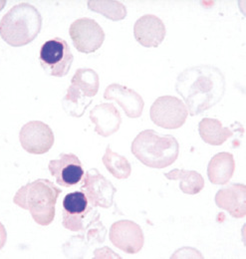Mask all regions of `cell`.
<instances>
[{
    "label": "cell",
    "instance_id": "cell-1",
    "mask_svg": "<svg viewBox=\"0 0 246 259\" xmlns=\"http://www.w3.org/2000/svg\"><path fill=\"white\" fill-rule=\"evenodd\" d=\"M176 90L184 99L189 115L197 116L221 101L225 93V77L215 66H193L178 76Z\"/></svg>",
    "mask_w": 246,
    "mask_h": 259
},
{
    "label": "cell",
    "instance_id": "cell-2",
    "mask_svg": "<svg viewBox=\"0 0 246 259\" xmlns=\"http://www.w3.org/2000/svg\"><path fill=\"white\" fill-rule=\"evenodd\" d=\"M61 194V190L51 181L38 179L19 189L13 202L28 210L36 224L47 227L54 221L55 205Z\"/></svg>",
    "mask_w": 246,
    "mask_h": 259
},
{
    "label": "cell",
    "instance_id": "cell-3",
    "mask_svg": "<svg viewBox=\"0 0 246 259\" xmlns=\"http://www.w3.org/2000/svg\"><path fill=\"white\" fill-rule=\"evenodd\" d=\"M131 151L145 165L165 168L177 161L180 145L172 135H160L154 130H145L135 138Z\"/></svg>",
    "mask_w": 246,
    "mask_h": 259
},
{
    "label": "cell",
    "instance_id": "cell-4",
    "mask_svg": "<svg viewBox=\"0 0 246 259\" xmlns=\"http://www.w3.org/2000/svg\"><path fill=\"white\" fill-rule=\"evenodd\" d=\"M42 16L35 6L19 3L0 21V36L10 46L21 47L31 43L41 31Z\"/></svg>",
    "mask_w": 246,
    "mask_h": 259
},
{
    "label": "cell",
    "instance_id": "cell-5",
    "mask_svg": "<svg viewBox=\"0 0 246 259\" xmlns=\"http://www.w3.org/2000/svg\"><path fill=\"white\" fill-rule=\"evenodd\" d=\"M40 65L50 76H66L74 61L69 44L60 37L46 41L40 49Z\"/></svg>",
    "mask_w": 246,
    "mask_h": 259
},
{
    "label": "cell",
    "instance_id": "cell-6",
    "mask_svg": "<svg viewBox=\"0 0 246 259\" xmlns=\"http://www.w3.org/2000/svg\"><path fill=\"white\" fill-rule=\"evenodd\" d=\"M150 115L154 125L163 129L176 130L185 124L188 112L179 98L162 96L154 101Z\"/></svg>",
    "mask_w": 246,
    "mask_h": 259
},
{
    "label": "cell",
    "instance_id": "cell-7",
    "mask_svg": "<svg viewBox=\"0 0 246 259\" xmlns=\"http://www.w3.org/2000/svg\"><path fill=\"white\" fill-rule=\"evenodd\" d=\"M69 34L74 47L85 54L96 52L105 40V32L100 24L87 17L75 20L69 28Z\"/></svg>",
    "mask_w": 246,
    "mask_h": 259
},
{
    "label": "cell",
    "instance_id": "cell-8",
    "mask_svg": "<svg viewBox=\"0 0 246 259\" xmlns=\"http://www.w3.org/2000/svg\"><path fill=\"white\" fill-rule=\"evenodd\" d=\"M81 192L94 207L110 208L114 203L117 189L97 168H91L85 175Z\"/></svg>",
    "mask_w": 246,
    "mask_h": 259
},
{
    "label": "cell",
    "instance_id": "cell-9",
    "mask_svg": "<svg viewBox=\"0 0 246 259\" xmlns=\"http://www.w3.org/2000/svg\"><path fill=\"white\" fill-rule=\"evenodd\" d=\"M19 140L22 148L29 154L43 155L50 151L54 145L52 129L40 121H32L20 130Z\"/></svg>",
    "mask_w": 246,
    "mask_h": 259
},
{
    "label": "cell",
    "instance_id": "cell-10",
    "mask_svg": "<svg viewBox=\"0 0 246 259\" xmlns=\"http://www.w3.org/2000/svg\"><path fill=\"white\" fill-rule=\"evenodd\" d=\"M111 242L128 254L140 252L145 237L141 227L132 221H119L112 225L109 234Z\"/></svg>",
    "mask_w": 246,
    "mask_h": 259
},
{
    "label": "cell",
    "instance_id": "cell-11",
    "mask_svg": "<svg viewBox=\"0 0 246 259\" xmlns=\"http://www.w3.org/2000/svg\"><path fill=\"white\" fill-rule=\"evenodd\" d=\"M88 203V199L83 192L67 194L63 199V227L75 232L84 230L85 221L93 209Z\"/></svg>",
    "mask_w": 246,
    "mask_h": 259
},
{
    "label": "cell",
    "instance_id": "cell-12",
    "mask_svg": "<svg viewBox=\"0 0 246 259\" xmlns=\"http://www.w3.org/2000/svg\"><path fill=\"white\" fill-rule=\"evenodd\" d=\"M48 169L57 184L65 188L76 186L84 176L82 162L74 154H61L58 160L50 161Z\"/></svg>",
    "mask_w": 246,
    "mask_h": 259
},
{
    "label": "cell",
    "instance_id": "cell-13",
    "mask_svg": "<svg viewBox=\"0 0 246 259\" xmlns=\"http://www.w3.org/2000/svg\"><path fill=\"white\" fill-rule=\"evenodd\" d=\"M104 99L116 101L129 118H140L143 114L145 102L142 96L123 85L117 83L109 85L104 92Z\"/></svg>",
    "mask_w": 246,
    "mask_h": 259
},
{
    "label": "cell",
    "instance_id": "cell-14",
    "mask_svg": "<svg viewBox=\"0 0 246 259\" xmlns=\"http://www.w3.org/2000/svg\"><path fill=\"white\" fill-rule=\"evenodd\" d=\"M166 26L157 16L147 14L139 18L134 26V36L144 47L152 48L161 44L166 37Z\"/></svg>",
    "mask_w": 246,
    "mask_h": 259
},
{
    "label": "cell",
    "instance_id": "cell-15",
    "mask_svg": "<svg viewBox=\"0 0 246 259\" xmlns=\"http://www.w3.org/2000/svg\"><path fill=\"white\" fill-rule=\"evenodd\" d=\"M245 196V185L230 184L217 192L216 205L226 210L232 218L242 219L246 214Z\"/></svg>",
    "mask_w": 246,
    "mask_h": 259
},
{
    "label": "cell",
    "instance_id": "cell-16",
    "mask_svg": "<svg viewBox=\"0 0 246 259\" xmlns=\"http://www.w3.org/2000/svg\"><path fill=\"white\" fill-rule=\"evenodd\" d=\"M90 120L95 124V132L102 137H109L120 129L122 117L112 103L97 105L90 113Z\"/></svg>",
    "mask_w": 246,
    "mask_h": 259
},
{
    "label": "cell",
    "instance_id": "cell-17",
    "mask_svg": "<svg viewBox=\"0 0 246 259\" xmlns=\"http://www.w3.org/2000/svg\"><path fill=\"white\" fill-rule=\"evenodd\" d=\"M235 170V162L232 154L219 153L214 156L208 166V177L212 184L217 186L226 185Z\"/></svg>",
    "mask_w": 246,
    "mask_h": 259
},
{
    "label": "cell",
    "instance_id": "cell-18",
    "mask_svg": "<svg viewBox=\"0 0 246 259\" xmlns=\"http://www.w3.org/2000/svg\"><path fill=\"white\" fill-rule=\"evenodd\" d=\"M198 132L202 141L212 146H221L233 136V130L223 128L219 120L211 118H204L200 121Z\"/></svg>",
    "mask_w": 246,
    "mask_h": 259
},
{
    "label": "cell",
    "instance_id": "cell-19",
    "mask_svg": "<svg viewBox=\"0 0 246 259\" xmlns=\"http://www.w3.org/2000/svg\"><path fill=\"white\" fill-rule=\"evenodd\" d=\"M165 177L168 180L181 181L180 189L185 194H198L204 188V180L202 176L195 170L175 168L165 174Z\"/></svg>",
    "mask_w": 246,
    "mask_h": 259
},
{
    "label": "cell",
    "instance_id": "cell-20",
    "mask_svg": "<svg viewBox=\"0 0 246 259\" xmlns=\"http://www.w3.org/2000/svg\"><path fill=\"white\" fill-rule=\"evenodd\" d=\"M93 99L86 97L77 87L70 85L67 94L62 101L64 111L75 118H80L84 115L88 107L92 104Z\"/></svg>",
    "mask_w": 246,
    "mask_h": 259
},
{
    "label": "cell",
    "instance_id": "cell-21",
    "mask_svg": "<svg viewBox=\"0 0 246 259\" xmlns=\"http://www.w3.org/2000/svg\"><path fill=\"white\" fill-rule=\"evenodd\" d=\"M71 84L77 87L86 97L93 99L99 91L100 79L95 70L90 68H80L74 74Z\"/></svg>",
    "mask_w": 246,
    "mask_h": 259
},
{
    "label": "cell",
    "instance_id": "cell-22",
    "mask_svg": "<svg viewBox=\"0 0 246 259\" xmlns=\"http://www.w3.org/2000/svg\"><path fill=\"white\" fill-rule=\"evenodd\" d=\"M103 163L106 168L118 180H126L131 176L132 166L129 161L118 153L111 150L110 146L107 147L106 153L103 156Z\"/></svg>",
    "mask_w": 246,
    "mask_h": 259
},
{
    "label": "cell",
    "instance_id": "cell-23",
    "mask_svg": "<svg viewBox=\"0 0 246 259\" xmlns=\"http://www.w3.org/2000/svg\"><path fill=\"white\" fill-rule=\"evenodd\" d=\"M88 7L113 21L123 20L127 16V8L119 1H88Z\"/></svg>",
    "mask_w": 246,
    "mask_h": 259
},
{
    "label": "cell",
    "instance_id": "cell-24",
    "mask_svg": "<svg viewBox=\"0 0 246 259\" xmlns=\"http://www.w3.org/2000/svg\"><path fill=\"white\" fill-rule=\"evenodd\" d=\"M6 241H7V232L5 227L0 222V250L4 247Z\"/></svg>",
    "mask_w": 246,
    "mask_h": 259
}]
</instances>
